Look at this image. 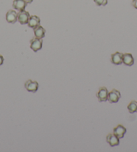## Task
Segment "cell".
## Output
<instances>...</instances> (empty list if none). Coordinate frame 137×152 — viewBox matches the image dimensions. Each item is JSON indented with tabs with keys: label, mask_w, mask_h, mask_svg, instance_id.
<instances>
[{
	"label": "cell",
	"mask_w": 137,
	"mask_h": 152,
	"mask_svg": "<svg viewBox=\"0 0 137 152\" xmlns=\"http://www.w3.org/2000/svg\"><path fill=\"white\" fill-rule=\"evenodd\" d=\"M121 98V94L119 91L114 88L113 90L108 93V101L110 103H116Z\"/></svg>",
	"instance_id": "1"
},
{
	"label": "cell",
	"mask_w": 137,
	"mask_h": 152,
	"mask_svg": "<svg viewBox=\"0 0 137 152\" xmlns=\"http://www.w3.org/2000/svg\"><path fill=\"white\" fill-rule=\"evenodd\" d=\"M43 39L34 38L30 40V48L34 52H38L41 50L43 47Z\"/></svg>",
	"instance_id": "2"
},
{
	"label": "cell",
	"mask_w": 137,
	"mask_h": 152,
	"mask_svg": "<svg viewBox=\"0 0 137 152\" xmlns=\"http://www.w3.org/2000/svg\"><path fill=\"white\" fill-rule=\"evenodd\" d=\"M24 86L28 92L36 93V91H38L39 85H38V83L36 82V81H33L30 79H29L25 83Z\"/></svg>",
	"instance_id": "3"
},
{
	"label": "cell",
	"mask_w": 137,
	"mask_h": 152,
	"mask_svg": "<svg viewBox=\"0 0 137 152\" xmlns=\"http://www.w3.org/2000/svg\"><path fill=\"white\" fill-rule=\"evenodd\" d=\"M96 95L99 102L106 101H108V91L106 87L102 86V87L99 88V91L97 93Z\"/></svg>",
	"instance_id": "4"
},
{
	"label": "cell",
	"mask_w": 137,
	"mask_h": 152,
	"mask_svg": "<svg viewBox=\"0 0 137 152\" xmlns=\"http://www.w3.org/2000/svg\"><path fill=\"white\" fill-rule=\"evenodd\" d=\"M30 17V15L29 12L25 11H21L18 13V21L20 23V24L24 25L28 23L29 18Z\"/></svg>",
	"instance_id": "5"
},
{
	"label": "cell",
	"mask_w": 137,
	"mask_h": 152,
	"mask_svg": "<svg viewBox=\"0 0 137 152\" xmlns=\"http://www.w3.org/2000/svg\"><path fill=\"white\" fill-rule=\"evenodd\" d=\"M27 5L28 4L26 3L24 0H14L12 6L15 10L21 12L25 10V8L27 6Z\"/></svg>",
	"instance_id": "6"
},
{
	"label": "cell",
	"mask_w": 137,
	"mask_h": 152,
	"mask_svg": "<svg viewBox=\"0 0 137 152\" xmlns=\"http://www.w3.org/2000/svg\"><path fill=\"white\" fill-rule=\"evenodd\" d=\"M6 20L10 23H15L18 20V13L15 10H10L6 14Z\"/></svg>",
	"instance_id": "7"
},
{
	"label": "cell",
	"mask_w": 137,
	"mask_h": 152,
	"mask_svg": "<svg viewBox=\"0 0 137 152\" xmlns=\"http://www.w3.org/2000/svg\"><path fill=\"white\" fill-rule=\"evenodd\" d=\"M114 134L119 139H122L124 137L125 133H126V129L122 125H117L114 129Z\"/></svg>",
	"instance_id": "8"
},
{
	"label": "cell",
	"mask_w": 137,
	"mask_h": 152,
	"mask_svg": "<svg viewBox=\"0 0 137 152\" xmlns=\"http://www.w3.org/2000/svg\"><path fill=\"white\" fill-rule=\"evenodd\" d=\"M41 23V19L40 18L36 16V15H31L29 18L28 22V26L29 28H34L37 27Z\"/></svg>",
	"instance_id": "9"
},
{
	"label": "cell",
	"mask_w": 137,
	"mask_h": 152,
	"mask_svg": "<svg viewBox=\"0 0 137 152\" xmlns=\"http://www.w3.org/2000/svg\"><path fill=\"white\" fill-rule=\"evenodd\" d=\"M122 56L123 54L119 52H115L114 54H112L111 56V61L114 64L120 65L122 64Z\"/></svg>",
	"instance_id": "10"
},
{
	"label": "cell",
	"mask_w": 137,
	"mask_h": 152,
	"mask_svg": "<svg viewBox=\"0 0 137 152\" xmlns=\"http://www.w3.org/2000/svg\"><path fill=\"white\" fill-rule=\"evenodd\" d=\"M106 141L108 143L111 147L117 146L119 145L120 140L119 138L116 137L114 134H108L106 137Z\"/></svg>",
	"instance_id": "11"
},
{
	"label": "cell",
	"mask_w": 137,
	"mask_h": 152,
	"mask_svg": "<svg viewBox=\"0 0 137 152\" xmlns=\"http://www.w3.org/2000/svg\"><path fill=\"white\" fill-rule=\"evenodd\" d=\"M122 62L128 66H131L134 64V60L133 55L130 53L123 54L122 56Z\"/></svg>",
	"instance_id": "12"
},
{
	"label": "cell",
	"mask_w": 137,
	"mask_h": 152,
	"mask_svg": "<svg viewBox=\"0 0 137 152\" xmlns=\"http://www.w3.org/2000/svg\"><path fill=\"white\" fill-rule=\"evenodd\" d=\"M34 33L36 38L43 39L45 36L46 30L43 26L39 25L37 27L34 28Z\"/></svg>",
	"instance_id": "13"
},
{
	"label": "cell",
	"mask_w": 137,
	"mask_h": 152,
	"mask_svg": "<svg viewBox=\"0 0 137 152\" xmlns=\"http://www.w3.org/2000/svg\"><path fill=\"white\" fill-rule=\"evenodd\" d=\"M127 108L128 111L130 112V113H137V101H132L130 103L128 104Z\"/></svg>",
	"instance_id": "14"
},
{
	"label": "cell",
	"mask_w": 137,
	"mask_h": 152,
	"mask_svg": "<svg viewBox=\"0 0 137 152\" xmlns=\"http://www.w3.org/2000/svg\"><path fill=\"white\" fill-rule=\"evenodd\" d=\"M94 1L98 6H105L108 4V0H94Z\"/></svg>",
	"instance_id": "15"
},
{
	"label": "cell",
	"mask_w": 137,
	"mask_h": 152,
	"mask_svg": "<svg viewBox=\"0 0 137 152\" xmlns=\"http://www.w3.org/2000/svg\"><path fill=\"white\" fill-rule=\"evenodd\" d=\"M4 62V58L2 55L0 54V66H1V65L3 64Z\"/></svg>",
	"instance_id": "16"
},
{
	"label": "cell",
	"mask_w": 137,
	"mask_h": 152,
	"mask_svg": "<svg viewBox=\"0 0 137 152\" xmlns=\"http://www.w3.org/2000/svg\"><path fill=\"white\" fill-rule=\"evenodd\" d=\"M132 4H133V6L134 8H136L137 10V0H133Z\"/></svg>",
	"instance_id": "17"
},
{
	"label": "cell",
	"mask_w": 137,
	"mask_h": 152,
	"mask_svg": "<svg viewBox=\"0 0 137 152\" xmlns=\"http://www.w3.org/2000/svg\"><path fill=\"white\" fill-rule=\"evenodd\" d=\"M24 1H25L28 4H31L32 2L33 1V0H24Z\"/></svg>",
	"instance_id": "18"
}]
</instances>
